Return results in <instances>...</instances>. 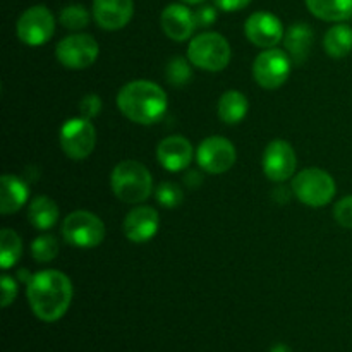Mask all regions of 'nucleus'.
<instances>
[{
    "mask_svg": "<svg viewBox=\"0 0 352 352\" xmlns=\"http://www.w3.org/2000/svg\"><path fill=\"white\" fill-rule=\"evenodd\" d=\"M274 196H275V199H277V201L280 203V205H284V203H287L289 198H291V195H289V192H287V188H278V189H275Z\"/></svg>",
    "mask_w": 352,
    "mask_h": 352,
    "instance_id": "obj_35",
    "label": "nucleus"
},
{
    "mask_svg": "<svg viewBox=\"0 0 352 352\" xmlns=\"http://www.w3.org/2000/svg\"><path fill=\"white\" fill-rule=\"evenodd\" d=\"M230 45L220 33H201L192 38L188 47V58L192 65L203 71L219 72L229 65Z\"/></svg>",
    "mask_w": 352,
    "mask_h": 352,
    "instance_id": "obj_4",
    "label": "nucleus"
},
{
    "mask_svg": "<svg viewBox=\"0 0 352 352\" xmlns=\"http://www.w3.org/2000/svg\"><path fill=\"white\" fill-rule=\"evenodd\" d=\"M333 217L340 227L352 229V196H346L337 203L333 208Z\"/></svg>",
    "mask_w": 352,
    "mask_h": 352,
    "instance_id": "obj_29",
    "label": "nucleus"
},
{
    "mask_svg": "<svg viewBox=\"0 0 352 352\" xmlns=\"http://www.w3.org/2000/svg\"><path fill=\"white\" fill-rule=\"evenodd\" d=\"M195 21H196V28L212 26V24L217 21L215 7H212V6L199 7V9L195 12Z\"/></svg>",
    "mask_w": 352,
    "mask_h": 352,
    "instance_id": "obj_32",
    "label": "nucleus"
},
{
    "mask_svg": "<svg viewBox=\"0 0 352 352\" xmlns=\"http://www.w3.org/2000/svg\"><path fill=\"white\" fill-rule=\"evenodd\" d=\"M165 74H167V81L170 82L175 88H181L186 86L192 78L191 64H189L186 58L182 57H174L168 62L167 69H165Z\"/></svg>",
    "mask_w": 352,
    "mask_h": 352,
    "instance_id": "obj_25",
    "label": "nucleus"
},
{
    "mask_svg": "<svg viewBox=\"0 0 352 352\" xmlns=\"http://www.w3.org/2000/svg\"><path fill=\"white\" fill-rule=\"evenodd\" d=\"M250 102L237 89H229L219 100V117L226 124H239L246 117Z\"/></svg>",
    "mask_w": 352,
    "mask_h": 352,
    "instance_id": "obj_22",
    "label": "nucleus"
},
{
    "mask_svg": "<svg viewBox=\"0 0 352 352\" xmlns=\"http://www.w3.org/2000/svg\"><path fill=\"white\" fill-rule=\"evenodd\" d=\"M236 148L229 140L220 136L206 138L201 141L196 151V160L198 165L206 172V174H223L230 170L236 164Z\"/></svg>",
    "mask_w": 352,
    "mask_h": 352,
    "instance_id": "obj_11",
    "label": "nucleus"
},
{
    "mask_svg": "<svg viewBox=\"0 0 352 352\" xmlns=\"http://www.w3.org/2000/svg\"><path fill=\"white\" fill-rule=\"evenodd\" d=\"M167 105L168 100L164 89L157 82L144 81V79L127 82L117 95V107L122 116L127 117L131 122L143 124V126L158 122L167 112Z\"/></svg>",
    "mask_w": 352,
    "mask_h": 352,
    "instance_id": "obj_2",
    "label": "nucleus"
},
{
    "mask_svg": "<svg viewBox=\"0 0 352 352\" xmlns=\"http://www.w3.org/2000/svg\"><path fill=\"white\" fill-rule=\"evenodd\" d=\"M62 26L71 31H79L89 24V12L82 6H67L60 12Z\"/></svg>",
    "mask_w": 352,
    "mask_h": 352,
    "instance_id": "obj_27",
    "label": "nucleus"
},
{
    "mask_svg": "<svg viewBox=\"0 0 352 352\" xmlns=\"http://www.w3.org/2000/svg\"><path fill=\"white\" fill-rule=\"evenodd\" d=\"M155 196H157V201L160 203L162 206H165V208H175V206L181 205L182 199H184V192H182V189L179 188L177 184H174V182H162V184L158 186Z\"/></svg>",
    "mask_w": 352,
    "mask_h": 352,
    "instance_id": "obj_28",
    "label": "nucleus"
},
{
    "mask_svg": "<svg viewBox=\"0 0 352 352\" xmlns=\"http://www.w3.org/2000/svg\"><path fill=\"white\" fill-rule=\"evenodd\" d=\"M96 144V129L91 120L74 117L60 129V146L72 160H85L93 153Z\"/></svg>",
    "mask_w": 352,
    "mask_h": 352,
    "instance_id": "obj_8",
    "label": "nucleus"
},
{
    "mask_svg": "<svg viewBox=\"0 0 352 352\" xmlns=\"http://www.w3.org/2000/svg\"><path fill=\"white\" fill-rule=\"evenodd\" d=\"M133 14V0H93V17L102 30H122Z\"/></svg>",
    "mask_w": 352,
    "mask_h": 352,
    "instance_id": "obj_15",
    "label": "nucleus"
},
{
    "mask_svg": "<svg viewBox=\"0 0 352 352\" xmlns=\"http://www.w3.org/2000/svg\"><path fill=\"white\" fill-rule=\"evenodd\" d=\"M98 54V43L89 34H71V36H65L64 40L58 41L57 50H55L58 62L64 67L76 69V71L95 64Z\"/></svg>",
    "mask_w": 352,
    "mask_h": 352,
    "instance_id": "obj_10",
    "label": "nucleus"
},
{
    "mask_svg": "<svg viewBox=\"0 0 352 352\" xmlns=\"http://www.w3.org/2000/svg\"><path fill=\"white\" fill-rule=\"evenodd\" d=\"M28 196H30V189L23 179L10 174L2 175V188H0V212H2V215L19 212L26 203Z\"/></svg>",
    "mask_w": 352,
    "mask_h": 352,
    "instance_id": "obj_18",
    "label": "nucleus"
},
{
    "mask_svg": "<svg viewBox=\"0 0 352 352\" xmlns=\"http://www.w3.org/2000/svg\"><path fill=\"white\" fill-rule=\"evenodd\" d=\"M296 198L313 208L327 206L336 196V181L322 168H305L292 181Z\"/></svg>",
    "mask_w": 352,
    "mask_h": 352,
    "instance_id": "obj_5",
    "label": "nucleus"
},
{
    "mask_svg": "<svg viewBox=\"0 0 352 352\" xmlns=\"http://www.w3.org/2000/svg\"><path fill=\"white\" fill-rule=\"evenodd\" d=\"M246 38L260 48H274L278 41L284 40V26L280 19L270 12H254L248 17L244 24Z\"/></svg>",
    "mask_w": 352,
    "mask_h": 352,
    "instance_id": "obj_13",
    "label": "nucleus"
},
{
    "mask_svg": "<svg viewBox=\"0 0 352 352\" xmlns=\"http://www.w3.org/2000/svg\"><path fill=\"white\" fill-rule=\"evenodd\" d=\"M291 57L278 48H267L261 52L253 64V78L258 86L265 89H277L291 74Z\"/></svg>",
    "mask_w": 352,
    "mask_h": 352,
    "instance_id": "obj_7",
    "label": "nucleus"
},
{
    "mask_svg": "<svg viewBox=\"0 0 352 352\" xmlns=\"http://www.w3.org/2000/svg\"><path fill=\"white\" fill-rule=\"evenodd\" d=\"M296 153L287 141L275 140L265 148L263 172L270 181L285 182L296 172Z\"/></svg>",
    "mask_w": 352,
    "mask_h": 352,
    "instance_id": "obj_12",
    "label": "nucleus"
},
{
    "mask_svg": "<svg viewBox=\"0 0 352 352\" xmlns=\"http://www.w3.org/2000/svg\"><path fill=\"white\" fill-rule=\"evenodd\" d=\"M182 2H186V3H201L203 0H182Z\"/></svg>",
    "mask_w": 352,
    "mask_h": 352,
    "instance_id": "obj_37",
    "label": "nucleus"
},
{
    "mask_svg": "<svg viewBox=\"0 0 352 352\" xmlns=\"http://www.w3.org/2000/svg\"><path fill=\"white\" fill-rule=\"evenodd\" d=\"M270 352H292L291 347L285 346V344H275V346H272Z\"/></svg>",
    "mask_w": 352,
    "mask_h": 352,
    "instance_id": "obj_36",
    "label": "nucleus"
},
{
    "mask_svg": "<svg viewBox=\"0 0 352 352\" xmlns=\"http://www.w3.org/2000/svg\"><path fill=\"white\" fill-rule=\"evenodd\" d=\"M79 112H81V116L85 117V119L91 120L93 117H96L102 112V98H100L98 95H95V93L86 95L85 98L79 102Z\"/></svg>",
    "mask_w": 352,
    "mask_h": 352,
    "instance_id": "obj_30",
    "label": "nucleus"
},
{
    "mask_svg": "<svg viewBox=\"0 0 352 352\" xmlns=\"http://www.w3.org/2000/svg\"><path fill=\"white\" fill-rule=\"evenodd\" d=\"M201 181H203V177H201V174H199L198 170L188 172V174H186V177H184L186 184H188L189 188H192V189L199 188V186H201Z\"/></svg>",
    "mask_w": 352,
    "mask_h": 352,
    "instance_id": "obj_34",
    "label": "nucleus"
},
{
    "mask_svg": "<svg viewBox=\"0 0 352 352\" xmlns=\"http://www.w3.org/2000/svg\"><path fill=\"white\" fill-rule=\"evenodd\" d=\"M213 2L226 12H234V10H241L250 6L251 0H213Z\"/></svg>",
    "mask_w": 352,
    "mask_h": 352,
    "instance_id": "obj_33",
    "label": "nucleus"
},
{
    "mask_svg": "<svg viewBox=\"0 0 352 352\" xmlns=\"http://www.w3.org/2000/svg\"><path fill=\"white\" fill-rule=\"evenodd\" d=\"M309 12L329 23H344L352 17V0H306Z\"/></svg>",
    "mask_w": 352,
    "mask_h": 352,
    "instance_id": "obj_20",
    "label": "nucleus"
},
{
    "mask_svg": "<svg viewBox=\"0 0 352 352\" xmlns=\"http://www.w3.org/2000/svg\"><path fill=\"white\" fill-rule=\"evenodd\" d=\"M112 191L120 201L127 205H138L146 201L153 189V179L150 170L136 160H124L116 165L110 175Z\"/></svg>",
    "mask_w": 352,
    "mask_h": 352,
    "instance_id": "obj_3",
    "label": "nucleus"
},
{
    "mask_svg": "<svg viewBox=\"0 0 352 352\" xmlns=\"http://www.w3.org/2000/svg\"><path fill=\"white\" fill-rule=\"evenodd\" d=\"M28 302L41 322H57L67 313L72 301V282L58 270L38 272L28 282Z\"/></svg>",
    "mask_w": 352,
    "mask_h": 352,
    "instance_id": "obj_1",
    "label": "nucleus"
},
{
    "mask_svg": "<svg viewBox=\"0 0 352 352\" xmlns=\"http://www.w3.org/2000/svg\"><path fill=\"white\" fill-rule=\"evenodd\" d=\"M313 45V30L306 23H296L284 34V47L294 64H302L308 58Z\"/></svg>",
    "mask_w": 352,
    "mask_h": 352,
    "instance_id": "obj_19",
    "label": "nucleus"
},
{
    "mask_svg": "<svg viewBox=\"0 0 352 352\" xmlns=\"http://www.w3.org/2000/svg\"><path fill=\"white\" fill-rule=\"evenodd\" d=\"M17 296V284L10 275H2V308H7L14 302Z\"/></svg>",
    "mask_w": 352,
    "mask_h": 352,
    "instance_id": "obj_31",
    "label": "nucleus"
},
{
    "mask_svg": "<svg viewBox=\"0 0 352 352\" xmlns=\"http://www.w3.org/2000/svg\"><path fill=\"white\" fill-rule=\"evenodd\" d=\"M160 23L164 33L174 41H186L196 30L195 14L181 3H170L165 7Z\"/></svg>",
    "mask_w": 352,
    "mask_h": 352,
    "instance_id": "obj_16",
    "label": "nucleus"
},
{
    "mask_svg": "<svg viewBox=\"0 0 352 352\" xmlns=\"http://www.w3.org/2000/svg\"><path fill=\"white\" fill-rule=\"evenodd\" d=\"M325 52L333 58H342L352 52V28L347 24H336L323 38Z\"/></svg>",
    "mask_w": 352,
    "mask_h": 352,
    "instance_id": "obj_23",
    "label": "nucleus"
},
{
    "mask_svg": "<svg viewBox=\"0 0 352 352\" xmlns=\"http://www.w3.org/2000/svg\"><path fill=\"white\" fill-rule=\"evenodd\" d=\"M58 219V206L48 196H38L28 208V220L38 230H48Z\"/></svg>",
    "mask_w": 352,
    "mask_h": 352,
    "instance_id": "obj_21",
    "label": "nucleus"
},
{
    "mask_svg": "<svg viewBox=\"0 0 352 352\" xmlns=\"http://www.w3.org/2000/svg\"><path fill=\"white\" fill-rule=\"evenodd\" d=\"M55 33V17L45 6L30 7L21 14L17 21V36L23 43L30 47H38L47 41Z\"/></svg>",
    "mask_w": 352,
    "mask_h": 352,
    "instance_id": "obj_9",
    "label": "nucleus"
},
{
    "mask_svg": "<svg viewBox=\"0 0 352 352\" xmlns=\"http://www.w3.org/2000/svg\"><path fill=\"white\" fill-rule=\"evenodd\" d=\"M62 236L67 244L74 248H96L105 239V223L95 213L78 210L65 217L62 223Z\"/></svg>",
    "mask_w": 352,
    "mask_h": 352,
    "instance_id": "obj_6",
    "label": "nucleus"
},
{
    "mask_svg": "<svg viewBox=\"0 0 352 352\" xmlns=\"http://www.w3.org/2000/svg\"><path fill=\"white\" fill-rule=\"evenodd\" d=\"M124 234L131 243L143 244L153 239L160 227L158 212L151 206H136L124 219Z\"/></svg>",
    "mask_w": 352,
    "mask_h": 352,
    "instance_id": "obj_14",
    "label": "nucleus"
},
{
    "mask_svg": "<svg viewBox=\"0 0 352 352\" xmlns=\"http://www.w3.org/2000/svg\"><path fill=\"white\" fill-rule=\"evenodd\" d=\"M23 254V241L12 229L0 232V265L3 270L14 267Z\"/></svg>",
    "mask_w": 352,
    "mask_h": 352,
    "instance_id": "obj_24",
    "label": "nucleus"
},
{
    "mask_svg": "<svg viewBox=\"0 0 352 352\" xmlns=\"http://www.w3.org/2000/svg\"><path fill=\"white\" fill-rule=\"evenodd\" d=\"M157 158L162 167L167 168V170H184L192 162V146L186 138L168 136L158 144Z\"/></svg>",
    "mask_w": 352,
    "mask_h": 352,
    "instance_id": "obj_17",
    "label": "nucleus"
},
{
    "mask_svg": "<svg viewBox=\"0 0 352 352\" xmlns=\"http://www.w3.org/2000/svg\"><path fill=\"white\" fill-rule=\"evenodd\" d=\"M31 254H33L38 263H48L58 254L57 239L50 234H43V236L36 237L31 244Z\"/></svg>",
    "mask_w": 352,
    "mask_h": 352,
    "instance_id": "obj_26",
    "label": "nucleus"
}]
</instances>
